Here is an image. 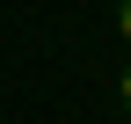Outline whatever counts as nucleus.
I'll use <instances>...</instances> for the list:
<instances>
[{
    "label": "nucleus",
    "instance_id": "obj_1",
    "mask_svg": "<svg viewBox=\"0 0 131 124\" xmlns=\"http://www.w3.org/2000/svg\"><path fill=\"white\" fill-rule=\"evenodd\" d=\"M117 37L131 44V0H117Z\"/></svg>",
    "mask_w": 131,
    "mask_h": 124
},
{
    "label": "nucleus",
    "instance_id": "obj_2",
    "mask_svg": "<svg viewBox=\"0 0 131 124\" xmlns=\"http://www.w3.org/2000/svg\"><path fill=\"white\" fill-rule=\"evenodd\" d=\"M117 102H124V117H131V66L117 73Z\"/></svg>",
    "mask_w": 131,
    "mask_h": 124
}]
</instances>
